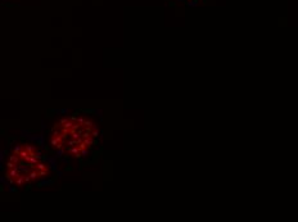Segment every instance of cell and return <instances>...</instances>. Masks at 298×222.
Here are the masks:
<instances>
[{"mask_svg":"<svg viewBox=\"0 0 298 222\" xmlns=\"http://www.w3.org/2000/svg\"><path fill=\"white\" fill-rule=\"evenodd\" d=\"M40 136L58 163L71 166L86 161L98 149L102 121L93 112L63 110L45 125Z\"/></svg>","mask_w":298,"mask_h":222,"instance_id":"6da1fadb","label":"cell"},{"mask_svg":"<svg viewBox=\"0 0 298 222\" xmlns=\"http://www.w3.org/2000/svg\"><path fill=\"white\" fill-rule=\"evenodd\" d=\"M0 182L9 190L41 186L59 175V163L41 136L22 135L0 157Z\"/></svg>","mask_w":298,"mask_h":222,"instance_id":"7a4b0ae2","label":"cell"}]
</instances>
